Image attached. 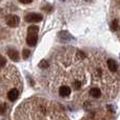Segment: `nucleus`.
I'll use <instances>...</instances> for the list:
<instances>
[{
	"instance_id": "f257e3e1",
	"label": "nucleus",
	"mask_w": 120,
	"mask_h": 120,
	"mask_svg": "<svg viewBox=\"0 0 120 120\" xmlns=\"http://www.w3.org/2000/svg\"><path fill=\"white\" fill-rule=\"evenodd\" d=\"M38 39V26L32 25L27 29V37H26V43L31 46H34L37 43Z\"/></svg>"
},
{
	"instance_id": "f03ea898",
	"label": "nucleus",
	"mask_w": 120,
	"mask_h": 120,
	"mask_svg": "<svg viewBox=\"0 0 120 120\" xmlns=\"http://www.w3.org/2000/svg\"><path fill=\"white\" fill-rule=\"evenodd\" d=\"M5 22L8 26L16 27V26H18L19 22H20V19H19V17L16 16V15H8V16L5 17Z\"/></svg>"
},
{
	"instance_id": "7ed1b4c3",
	"label": "nucleus",
	"mask_w": 120,
	"mask_h": 120,
	"mask_svg": "<svg viewBox=\"0 0 120 120\" xmlns=\"http://www.w3.org/2000/svg\"><path fill=\"white\" fill-rule=\"evenodd\" d=\"M42 15L40 14H36V13H31V14H27L24 17V20L26 22H39L42 20Z\"/></svg>"
},
{
	"instance_id": "20e7f679",
	"label": "nucleus",
	"mask_w": 120,
	"mask_h": 120,
	"mask_svg": "<svg viewBox=\"0 0 120 120\" xmlns=\"http://www.w3.org/2000/svg\"><path fill=\"white\" fill-rule=\"evenodd\" d=\"M8 55L10 56V58L12 60H14V61H18L19 60V53L17 52L16 50H14V49H8Z\"/></svg>"
},
{
	"instance_id": "39448f33",
	"label": "nucleus",
	"mask_w": 120,
	"mask_h": 120,
	"mask_svg": "<svg viewBox=\"0 0 120 120\" xmlns=\"http://www.w3.org/2000/svg\"><path fill=\"white\" fill-rule=\"evenodd\" d=\"M8 99H10L11 101H15V100H17V98L19 97V92H18V90L12 89V90H11V91L8 93Z\"/></svg>"
},
{
	"instance_id": "423d86ee",
	"label": "nucleus",
	"mask_w": 120,
	"mask_h": 120,
	"mask_svg": "<svg viewBox=\"0 0 120 120\" xmlns=\"http://www.w3.org/2000/svg\"><path fill=\"white\" fill-rule=\"evenodd\" d=\"M58 37H59V40H60V41H63V42L68 41V40L72 39V36H71L70 34H68V32H65V31H63V32H59Z\"/></svg>"
},
{
	"instance_id": "0eeeda50",
	"label": "nucleus",
	"mask_w": 120,
	"mask_h": 120,
	"mask_svg": "<svg viewBox=\"0 0 120 120\" xmlns=\"http://www.w3.org/2000/svg\"><path fill=\"white\" fill-rule=\"evenodd\" d=\"M108 66H109V70L113 73L117 72V70H118V64H117V62L115 61L114 59H109L108 60Z\"/></svg>"
},
{
	"instance_id": "6e6552de",
	"label": "nucleus",
	"mask_w": 120,
	"mask_h": 120,
	"mask_svg": "<svg viewBox=\"0 0 120 120\" xmlns=\"http://www.w3.org/2000/svg\"><path fill=\"white\" fill-rule=\"evenodd\" d=\"M59 94H60V96H62V97H68V96L71 94V87L66 86V85H63V86L60 87Z\"/></svg>"
},
{
	"instance_id": "1a4fd4ad",
	"label": "nucleus",
	"mask_w": 120,
	"mask_h": 120,
	"mask_svg": "<svg viewBox=\"0 0 120 120\" xmlns=\"http://www.w3.org/2000/svg\"><path fill=\"white\" fill-rule=\"evenodd\" d=\"M90 94H91V96L94 98H99L100 96H101V91H100L98 87H93V89H91V91H90Z\"/></svg>"
},
{
	"instance_id": "9d476101",
	"label": "nucleus",
	"mask_w": 120,
	"mask_h": 120,
	"mask_svg": "<svg viewBox=\"0 0 120 120\" xmlns=\"http://www.w3.org/2000/svg\"><path fill=\"white\" fill-rule=\"evenodd\" d=\"M118 29H119V20L118 19H114L112 21V23H111V30L113 32H116L118 31Z\"/></svg>"
},
{
	"instance_id": "9b49d317",
	"label": "nucleus",
	"mask_w": 120,
	"mask_h": 120,
	"mask_svg": "<svg viewBox=\"0 0 120 120\" xmlns=\"http://www.w3.org/2000/svg\"><path fill=\"white\" fill-rule=\"evenodd\" d=\"M6 63V59L3 56H0V68H3Z\"/></svg>"
},
{
	"instance_id": "f8f14e48",
	"label": "nucleus",
	"mask_w": 120,
	"mask_h": 120,
	"mask_svg": "<svg viewBox=\"0 0 120 120\" xmlns=\"http://www.w3.org/2000/svg\"><path fill=\"white\" fill-rule=\"evenodd\" d=\"M39 66L41 68H48V66H49V63L45 61V60H42V61L39 63Z\"/></svg>"
},
{
	"instance_id": "ddd939ff",
	"label": "nucleus",
	"mask_w": 120,
	"mask_h": 120,
	"mask_svg": "<svg viewBox=\"0 0 120 120\" xmlns=\"http://www.w3.org/2000/svg\"><path fill=\"white\" fill-rule=\"evenodd\" d=\"M30 54H31V52H30L29 50H23L22 55H23V58H24V59H27V58H29Z\"/></svg>"
},
{
	"instance_id": "4468645a",
	"label": "nucleus",
	"mask_w": 120,
	"mask_h": 120,
	"mask_svg": "<svg viewBox=\"0 0 120 120\" xmlns=\"http://www.w3.org/2000/svg\"><path fill=\"white\" fill-rule=\"evenodd\" d=\"M6 111V105L4 103L0 104V114H4V112Z\"/></svg>"
},
{
	"instance_id": "2eb2a0df",
	"label": "nucleus",
	"mask_w": 120,
	"mask_h": 120,
	"mask_svg": "<svg viewBox=\"0 0 120 120\" xmlns=\"http://www.w3.org/2000/svg\"><path fill=\"white\" fill-rule=\"evenodd\" d=\"M74 86H75V89H76V90H79V87L81 86V83L79 82L78 80L75 81V82H74Z\"/></svg>"
},
{
	"instance_id": "dca6fc26",
	"label": "nucleus",
	"mask_w": 120,
	"mask_h": 120,
	"mask_svg": "<svg viewBox=\"0 0 120 120\" xmlns=\"http://www.w3.org/2000/svg\"><path fill=\"white\" fill-rule=\"evenodd\" d=\"M18 1H20L21 3H24V4H27V3H31L33 0H18Z\"/></svg>"
},
{
	"instance_id": "f3484780",
	"label": "nucleus",
	"mask_w": 120,
	"mask_h": 120,
	"mask_svg": "<svg viewBox=\"0 0 120 120\" xmlns=\"http://www.w3.org/2000/svg\"><path fill=\"white\" fill-rule=\"evenodd\" d=\"M78 55H80V56L82 57V58H84V54H83L82 52H78Z\"/></svg>"
}]
</instances>
